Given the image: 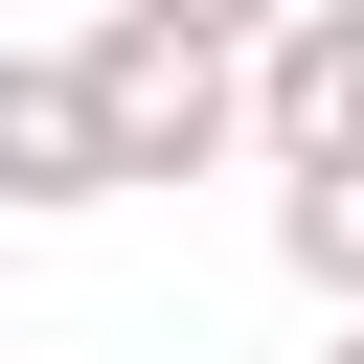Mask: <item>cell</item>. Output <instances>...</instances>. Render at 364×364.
Wrapping results in <instances>:
<instances>
[{
    "mask_svg": "<svg viewBox=\"0 0 364 364\" xmlns=\"http://www.w3.org/2000/svg\"><path fill=\"white\" fill-rule=\"evenodd\" d=\"M68 68H91L114 182H205V159H250V23H228V0H114Z\"/></svg>",
    "mask_w": 364,
    "mask_h": 364,
    "instance_id": "1",
    "label": "cell"
},
{
    "mask_svg": "<svg viewBox=\"0 0 364 364\" xmlns=\"http://www.w3.org/2000/svg\"><path fill=\"white\" fill-rule=\"evenodd\" d=\"M250 159H273V182H341V159H364V0L250 23Z\"/></svg>",
    "mask_w": 364,
    "mask_h": 364,
    "instance_id": "2",
    "label": "cell"
},
{
    "mask_svg": "<svg viewBox=\"0 0 364 364\" xmlns=\"http://www.w3.org/2000/svg\"><path fill=\"white\" fill-rule=\"evenodd\" d=\"M46 205H114V136H91L68 46H0V228H46Z\"/></svg>",
    "mask_w": 364,
    "mask_h": 364,
    "instance_id": "3",
    "label": "cell"
},
{
    "mask_svg": "<svg viewBox=\"0 0 364 364\" xmlns=\"http://www.w3.org/2000/svg\"><path fill=\"white\" fill-rule=\"evenodd\" d=\"M273 250H296V296L364 318V159H341V182H273Z\"/></svg>",
    "mask_w": 364,
    "mask_h": 364,
    "instance_id": "4",
    "label": "cell"
},
{
    "mask_svg": "<svg viewBox=\"0 0 364 364\" xmlns=\"http://www.w3.org/2000/svg\"><path fill=\"white\" fill-rule=\"evenodd\" d=\"M318 364H364V318H341V341H318Z\"/></svg>",
    "mask_w": 364,
    "mask_h": 364,
    "instance_id": "5",
    "label": "cell"
},
{
    "mask_svg": "<svg viewBox=\"0 0 364 364\" xmlns=\"http://www.w3.org/2000/svg\"><path fill=\"white\" fill-rule=\"evenodd\" d=\"M0 250H23V228H0Z\"/></svg>",
    "mask_w": 364,
    "mask_h": 364,
    "instance_id": "6",
    "label": "cell"
},
{
    "mask_svg": "<svg viewBox=\"0 0 364 364\" xmlns=\"http://www.w3.org/2000/svg\"><path fill=\"white\" fill-rule=\"evenodd\" d=\"M0 364H23V341H0Z\"/></svg>",
    "mask_w": 364,
    "mask_h": 364,
    "instance_id": "7",
    "label": "cell"
}]
</instances>
